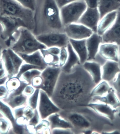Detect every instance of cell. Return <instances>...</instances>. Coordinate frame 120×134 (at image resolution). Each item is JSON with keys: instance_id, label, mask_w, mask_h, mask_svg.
I'll return each instance as SVG.
<instances>
[{"instance_id": "1", "label": "cell", "mask_w": 120, "mask_h": 134, "mask_svg": "<svg viewBox=\"0 0 120 134\" xmlns=\"http://www.w3.org/2000/svg\"><path fill=\"white\" fill-rule=\"evenodd\" d=\"M96 85L82 64L69 73L61 71L51 99L61 110L86 106L92 101L91 92Z\"/></svg>"}, {"instance_id": "2", "label": "cell", "mask_w": 120, "mask_h": 134, "mask_svg": "<svg viewBox=\"0 0 120 134\" xmlns=\"http://www.w3.org/2000/svg\"><path fill=\"white\" fill-rule=\"evenodd\" d=\"M35 36L51 32H64L60 9L55 0H36L34 11Z\"/></svg>"}, {"instance_id": "3", "label": "cell", "mask_w": 120, "mask_h": 134, "mask_svg": "<svg viewBox=\"0 0 120 134\" xmlns=\"http://www.w3.org/2000/svg\"><path fill=\"white\" fill-rule=\"evenodd\" d=\"M70 123L75 134H83L85 131H98L101 116L87 106L79 107L70 110H61L59 113Z\"/></svg>"}, {"instance_id": "4", "label": "cell", "mask_w": 120, "mask_h": 134, "mask_svg": "<svg viewBox=\"0 0 120 134\" xmlns=\"http://www.w3.org/2000/svg\"><path fill=\"white\" fill-rule=\"evenodd\" d=\"M15 16L21 19L31 31L34 27V11L23 7L15 0H0V16Z\"/></svg>"}, {"instance_id": "5", "label": "cell", "mask_w": 120, "mask_h": 134, "mask_svg": "<svg viewBox=\"0 0 120 134\" xmlns=\"http://www.w3.org/2000/svg\"><path fill=\"white\" fill-rule=\"evenodd\" d=\"M10 48L17 54H30L47 47L38 40L32 31L21 28L18 38Z\"/></svg>"}, {"instance_id": "6", "label": "cell", "mask_w": 120, "mask_h": 134, "mask_svg": "<svg viewBox=\"0 0 120 134\" xmlns=\"http://www.w3.org/2000/svg\"><path fill=\"white\" fill-rule=\"evenodd\" d=\"M0 24L2 28L1 38L4 40L6 45L9 48L16 41L14 35H19L20 29L21 28L28 29L27 25L21 19L15 16H0Z\"/></svg>"}, {"instance_id": "7", "label": "cell", "mask_w": 120, "mask_h": 134, "mask_svg": "<svg viewBox=\"0 0 120 134\" xmlns=\"http://www.w3.org/2000/svg\"><path fill=\"white\" fill-rule=\"evenodd\" d=\"M87 8L84 1H81L70 3L60 8V17L64 26L78 23Z\"/></svg>"}, {"instance_id": "8", "label": "cell", "mask_w": 120, "mask_h": 134, "mask_svg": "<svg viewBox=\"0 0 120 134\" xmlns=\"http://www.w3.org/2000/svg\"><path fill=\"white\" fill-rule=\"evenodd\" d=\"M61 71L59 66H48L41 72L43 83L40 89L46 92L50 98L54 93Z\"/></svg>"}, {"instance_id": "9", "label": "cell", "mask_w": 120, "mask_h": 134, "mask_svg": "<svg viewBox=\"0 0 120 134\" xmlns=\"http://www.w3.org/2000/svg\"><path fill=\"white\" fill-rule=\"evenodd\" d=\"M36 37L47 48L66 47L69 43V39L64 32H51L39 35Z\"/></svg>"}, {"instance_id": "10", "label": "cell", "mask_w": 120, "mask_h": 134, "mask_svg": "<svg viewBox=\"0 0 120 134\" xmlns=\"http://www.w3.org/2000/svg\"><path fill=\"white\" fill-rule=\"evenodd\" d=\"M37 109L41 119H46L50 115L61 110L46 92L41 89L40 90Z\"/></svg>"}, {"instance_id": "11", "label": "cell", "mask_w": 120, "mask_h": 134, "mask_svg": "<svg viewBox=\"0 0 120 134\" xmlns=\"http://www.w3.org/2000/svg\"><path fill=\"white\" fill-rule=\"evenodd\" d=\"M64 32L69 39L75 40L87 39L94 33L91 29L78 23L65 26Z\"/></svg>"}, {"instance_id": "12", "label": "cell", "mask_w": 120, "mask_h": 134, "mask_svg": "<svg viewBox=\"0 0 120 134\" xmlns=\"http://www.w3.org/2000/svg\"><path fill=\"white\" fill-rule=\"evenodd\" d=\"M100 19L101 16L98 8H87L78 23L91 29L94 33H97L98 24Z\"/></svg>"}, {"instance_id": "13", "label": "cell", "mask_w": 120, "mask_h": 134, "mask_svg": "<svg viewBox=\"0 0 120 134\" xmlns=\"http://www.w3.org/2000/svg\"><path fill=\"white\" fill-rule=\"evenodd\" d=\"M117 11L114 23L102 36L104 43H115L120 46V10Z\"/></svg>"}, {"instance_id": "14", "label": "cell", "mask_w": 120, "mask_h": 134, "mask_svg": "<svg viewBox=\"0 0 120 134\" xmlns=\"http://www.w3.org/2000/svg\"><path fill=\"white\" fill-rule=\"evenodd\" d=\"M119 46L115 43H101L98 54L107 61L118 62L119 61Z\"/></svg>"}, {"instance_id": "15", "label": "cell", "mask_w": 120, "mask_h": 134, "mask_svg": "<svg viewBox=\"0 0 120 134\" xmlns=\"http://www.w3.org/2000/svg\"><path fill=\"white\" fill-rule=\"evenodd\" d=\"M86 106L90 108L98 115L111 121L114 120L117 112V109L113 108L106 104L98 102L90 103Z\"/></svg>"}, {"instance_id": "16", "label": "cell", "mask_w": 120, "mask_h": 134, "mask_svg": "<svg viewBox=\"0 0 120 134\" xmlns=\"http://www.w3.org/2000/svg\"><path fill=\"white\" fill-rule=\"evenodd\" d=\"M102 43V36L97 33H93L90 37L86 39L88 53L87 61H95L98 53L100 45Z\"/></svg>"}, {"instance_id": "17", "label": "cell", "mask_w": 120, "mask_h": 134, "mask_svg": "<svg viewBox=\"0 0 120 134\" xmlns=\"http://www.w3.org/2000/svg\"><path fill=\"white\" fill-rule=\"evenodd\" d=\"M119 72L120 68L118 62L107 61L102 66V80L108 82L111 81Z\"/></svg>"}, {"instance_id": "18", "label": "cell", "mask_w": 120, "mask_h": 134, "mask_svg": "<svg viewBox=\"0 0 120 134\" xmlns=\"http://www.w3.org/2000/svg\"><path fill=\"white\" fill-rule=\"evenodd\" d=\"M40 51L44 60L48 66H59L60 48L57 47L46 48Z\"/></svg>"}, {"instance_id": "19", "label": "cell", "mask_w": 120, "mask_h": 134, "mask_svg": "<svg viewBox=\"0 0 120 134\" xmlns=\"http://www.w3.org/2000/svg\"><path fill=\"white\" fill-rule=\"evenodd\" d=\"M82 65L96 85L102 80V66L100 63L95 61H87Z\"/></svg>"}, {"instance_id": "20", "label": "cell", "mask_w": 120, "mask_h": 134, "mask_svg": "<svg viewBox=\"0 0 120 134\" xmlns=\"http://www.w3.org/2000/svg\"><path fill=\"white\" fill-rule=\"evenodd\" d=\"M17 54L23 59L24 62L28 64L38 66L41 69V71L48 66L44 60L40 50L38 51L30 54Z\"/></svg>"}, {"instance_id": "21", "label": "cell", "mask_w": 120, "mask_h": 134, "mask_svg": "<svg viewBox=\"0 0 120 134\" xmlns=\"http://www.w3.org/2000/svg\"><path fill=\"white\" fill-rule=\"evenodd\" d=\"M118 11H114L107 13L102 18L98 24L97 33L102 36L109 30L116 19Z\"/></svg>"}, {"instance_id": "22", "label": "cell", "mask_w": 120, "mask_h": 134, "mask_svg": "<svg viewBox=\"0 0 120 134\" xmlns=\"http://www.w3.org/2000/svg\"><path fill=\"white\" fill-rule=\"evenodd\" d=\"M92 100L93 101L92 102L96 101L106 104L114 109H117L120 107V100L116 94L115 90L112 87L104 96L95 97L92 98Z\"/></svg>"}, {"instance_id": "23", "label": "cell", "mask_w": 120, "mask_h": 134, "mask_svg": "<svg viewBox=\"0 0 120 134\" xmlns=\"http://www.w3.org/2000/svg\"><path fill=\"white\" fill-rule=\"evenodd\" d=\"M98 9L101 16H103L111 12L120 9V0H98Z\"/></svg>"}, {"instance_id": "24", "label": "cell", "mask_w": 120, "mask_h": 134, "mask_svg": "<svg viewBox=\"0 0 120 134\" xmlns=\"http://www.w3.org/2000/svg\"><path fill=\"white\" fill-rule=\"evenodd\" d=\"M69 42L79 57L81 64H84L87 61L88 57L86 39L75 40L69 39Z\"/></svg>"}, {"instance_id": "25", "label": "cell", "mask_w": 120, "mask_h": 134, "mask_svg": "<svg viewBox=\"0 0 120 134\" xmlns=\"http://www.w3.org/2000/svg\"><path fill=\"white\" fill-rule=\"evenodd\" d=\"M68 56L66 63L61 67V71L65 73H69L76 65L81 64L78 55L73 49L70 43H69L67 47Z\"/></svg>"}, {"instance_id": "26", "label": "cell", "mask_w": 120, "mask_h": 134, "mask_svg": "<svg viewBox=\"0 0 120 134\" xmlns=\"http://www.w3.org/2000/svg\"><path fill=\"white\" fill-rule=\"evenodd\" d=\"M50 123L51 130L56 129H72V125L69 121L64 119L59 113H55L49 116L46 119Z\"/></svg>"}, {"instance_id": "27", "label": "cell", "mask_w": 120, "mask_h": 134, "mask_svg": "<svg viewBox=\"0 0 120 134\" xmlns=\"http://www.w3.org/2000/svg\"><path fill=\"white\" fill-rule=\"evenodd\" d=\"M1 60L3 63L8 79L16 76L14 62L10 55L8 48L3 50Z\"/></svg>"}, {"instance_id": "28", "label": "cell", "mask_w": 120, "mask_h": 134, "mask_svg": "<svg viewBox=\"0 0 120 134\" xmlns=\"http://www.w3.org/2000/svg\"><path fill=\"white\" fill-rule=\"evenodd\" d=\"M28 96L22 93L14 96L8 94L7 97L2 100L13 110L17 108L28 105Z\"/></svg>"}, {"instance_id": "29", "label": "cell", "mask_w": 120, "mask_h": 134, "mask_svg": "<svg viewBox=\"0 0 120 134\" xmlns=\"http://www.w3.org/2000/svg\"><path fill=\"white\" fill-rule=\"evenodd\" d=\"M0 113L10 121L12 126L11 129L12 132L16 129L19 125L16 122L14 114H13V109L9 107L7 104L5 103L0 99Z\"/></svg>"}, {"instance_id": "30", "label": "cell", "mask_w": 120, "mask_h": 134, "mask_svg": "<svg viewBox=\"0 0 120 134\" xmlns=\"http://www.w3.org/2000/svg\"><path fill=\"white\" fill-rule=\"evenodd\" d=\"M111 87L106 81L102 80L94 87L91 92V97H102L105 95L111 88Z\"/></svg>"}, {"instance_id": "31", "label": "cell", "mask_w": 120, "mask_h": 134, "mask_svg": "<svg viewBox=\"0 0 120 134\" xmlns=\"http://www.w3.org/2000/svg\"><path fill=\"white\" fill-rule=\"evenodd\" d=\"M42 71L38 69H32L23 74L20 77V80L26 82L29 85H31V81L34 77L41 75Z\"/></svg>"}, {"instance_id": "32", "label": "cell", "mask_w": 120, "mask_h": 134, "mask_svg": "<svg viewBox=\"0 0 120 134\" xmlns=\"http://www.w3.org/2000/svg\"><path fill=\"white\" fill-rule=\"evenodd\" d=\"M40 89H35L33 94L28 97L27 104L33 110L37 109L39 100Z\"/></svg>"}, {"instance_id": "33", "label": "cell", "mask_w": 120, "mask_h": 134, "mask_svg": "<svg viewBox=\"0 0 120 134\" xmlns=\"http://www.w3.org/2000/svg\"><path fill=\"white\" fill-rule=\"evenodd\" d=\"M21 83V81L19 79L14 77L8 79L5 83V86L9 93H10L18 88L20 86Z\"/></svg>"}, {"instance_id": "34", "label": "cell", "mask_w": 120, "mask_h": 134, "mask_svg": "<svg viewBox=\"0 0 120 134\" xmlns=\"http://www.w3.org/2000/svg\"><path fill=\"white\" fill-rule=\"evenodd\" d=\"M12 128L10 121L6 117L0 118V134H9Z\"/></svg>"}, {"instance_id": "35", "label": "cell", "mask_w": 120, "mask_h": 134, "mask_svg": "<svg viewBox=\"0 0 120 134\" xmlns=\"http://www.w3.org/2000/svg\"><path fill=\"white\" fill-rule=\"evenodd\" d=\"M32 69H38L41 71V69L38 66L28 64V63H26L24 62L20 68L18 74L15 77L19 79L23 74L28 70Z\"/></svg>"}, {"instance_id": "36", "label": "cell", "mask_w": 120, "mask_h": 134, "mask_svg": "<svg viewBox=\"0 0 120 134\" xmlns=\"http://www.w3.org/2000/svg\"><path fill=\"white\" fill-rule=\"evenodd\" d=\"M50 127V123L46 119H41L40 122L34 128L35 133L43 134L46 129Z\"/></svg>"}, {"instance_id": "37", "label": "cell", "mask_w": 120, "mask_h": 134, "mask_svg": "<svg viewBox=\"0 0 120 134\" xmlns=\"http://www.w3.org/2000/svg\"><path fill=\"white\" fill-rule=\"evenodd\" d=\"M23 7L34 11L36 8V0H15Z\"/></svg>"}, {"instance_id": "38", "label": "cell", "mask_w": 120, "mask_h": 134, "mask_svg": "<svg viewBox=\"0 0 120 134\" xmlns=\"http://www.w3.org/2000/svg\"><path fill=\"white\" fill-rule=\"evenodd\" d=\"M68 56V53L66 47L60 48V55H59V66L60 68L62 67L66 63Z\"/></svg>"}, {"instance_id": "39", "label": "cell", "mask_w": 120, "mask_h": 134, "mask_svg": "<svg viewBox=\"0 0 120 134\" xmlns=\"http://www.w3.org/2000/svg\"><path fill=\"white\" fill-rule=\"evenodd\" d=\"M34 116L31 119L29 120L28 125L35 127L37 125L41 120V117L37 109L34 110Z\"/></svg>"}, {"instance_id": "40", "label": "cell", "mask_w": 120, "mask_h": 134, "mask_svg": "<svg viewBox=\"0 0 120 134\" xmlns=\"http://www.w3.org/2000/svg\"><path fill=\"white\" fill-rule=\"evenodd\" d=\"M43 83V79L41 75L33 77L31 81V85L35 89L41 88Z\"/></svg>"}, {"instance_id": "41", "label": "cell", "mask_w": 120, "mask_h": 134, "mask_svg": "<svg viewBox=\"0 0 120 134\" xmlns=\"http://www.w3.org/2000/svg\"><path fill=\"white\" fill-rule=\"evenodd\" d=\"M34 110L29 106H26L24 110V116L28 120H30L34 116Z\"/></svg>"}, {"instance_id": "42", "label": "cell", "mask_w": 120, "mask_h": 134, "mask_svg": "<svg viewBox=\"0 0 120 134\" xmlns=\"http://www.w3.org/2000/svg\"><path fill=\"white\" fill-rule=\"evenodd\" d=\"M26 106H24L19 107L13 110V114L15 119L24 116V110Z\"/></svg>"}, {"instance_id": "43", "label": "cell", "mask_w": 120, "mask_h": 134, "mask_svg": "<svg viewBox=\"0 0 120 134\" xmlns=\"http://www.w3.org/2000/svg\"><path fill=\"white\" fill-rule=\"evenodd\" d=\"M113 86L115 90L118 93H120V72H118L114 79Z\"/></svg>"}, {"instance_id": "44", "label": "cell", "mask_w": 120, "mask_h": 134, "mask_svg": "<svg viewBox=\"0 0 120 134\" xmlns=\"http://www.w3.org/2000/svg\"><path fill=\"white\" fill-rule=\"evenodd\" d=\"M51 134H75L71 129H56L51 131Z\"/></svg>"}, {"instance_id": "45", "label": "cell", "mask_w": 120, "mask_h": 134, "mask_svg": "<svg viewBox=\"0 0 120 134\" xmlns=\"http://www.w3.org/2000/svg\"><path fill=\"white\" fill-rule=\"evenodd\" d=\"M34 88L31 85H28L26 86L23 91V93L28 97L33 94L35 90Z\"/></svg>"}, {"instance_id": "46", "label": "cell", "mask_w": 120, "mask_h": 134, "mask_svg": "<svg viewBox=\"0 0 120 134\" xmlns=\"http://www.w3.org/2000/svg\"><path fill=\"white\" fill-rule=\"evenodd\" d=\"M87 8L91 9L98 8V0H84Z\"/></svg>"}, {"instance_id": "47", "label": "cell", "mask_w": 120, "mask_h": 134, "mask_svg": "<svg viewBox=\"0 0 120 134\" xmlns=\"http://www.w3.org/2000/svg\"><path fill=\"white\" fill-rule=\"evenodd\" d=\"M9 93L6 86H4V85L0 86V99L2 100L6 98Z\"/></svg>"}, {"instance_id": "48", "label": "cell", "mask_w": 120, "mask_h": 134, "mask_svg": "<svg viewBox=\"0 0 120 134\" xmlns=\"http://www.w3.org/2000/svg\"><path fill=\"white\" fill-rule=\"evenodd\" d=\"M58 7L60 9L65 5L74 2L84 0H55Z\"/></svg>"}, {"instance_id": "49", "label": "cell", "mask_w": 120, "mask_h": 134, "mask_svg": "<svg viewBox=\"0 0 120 134\" xmlns=\"http://www.w3.org/2000/svg\"><path fill=\"white\" fill-rule=\"evenodd\" d=\"M102 133L105 134H120V131L118 130H115L112 131H103L102 132Z\"/></svg>"}, {"instance_id": "50", "label": "cell", "mask_w": 120, "mask_h": 134, "mask_svg": "<svg viewBox=\"0 0 120 134\" xmlns=\"http://www.w3.org/2000/svg\"><path fill=\"white\" fill-rule=\"evenodd\" d=\"M8 80V77L7 76L0 79V86L4 85Z\"/></svg>"}, {"instance_id": "51", "label": "cell", "mask_w": 120, "mask_h": 134, "mask_svg": "<svg viewBox=\"0 0 120 134\" xmlns=\"http://www.w3.org/2000/svg\"><path fill=\"white\" fill-rule=\"evenodd\" d=\"M2 46L1 44H0V60H1L2 53L3 51Z\"/></svg>"}, {"instance_id": "52", "label": "cell", "mask_w": 120, "mask_h": 134, "mask_svg": "<svg viewBox=\"0 0 120 134\" xmlns=\"http://www.w3.org/2000/svg\"><path fill=\"white\" fill-rule=\"evenodd\" d=\"M4 117V116H3V115H2V114H1V113H0V118H1V117Z\"/></svg>"}, {"instance_id": "53", "label": "cell", "mask_w": 120, "mask_h": 134, "mask_svg": "<svg viewBox=\"0 0 120 134\" xmlns=\"http://www.w3.org/2000/svg\"><path fill=\"white\" fill-rule=\"evenodd\" d=\"M118 116L120 117V109L119 110V113L118 114Z\"/></svg>"}, {"instance_id": "54", "label": "cell", "mask_w": 120, "mask_h": 134, "mask_svg": "<svg viewBox=\"0 0 120 134\" xmlns=\"http://www.w3.org/2000/svg\"><path fill=\"white\" fill-rule=\"evenodd\" d=\"M119 59H120V54L119 56Z\"/></svg>"}]
</instances>
